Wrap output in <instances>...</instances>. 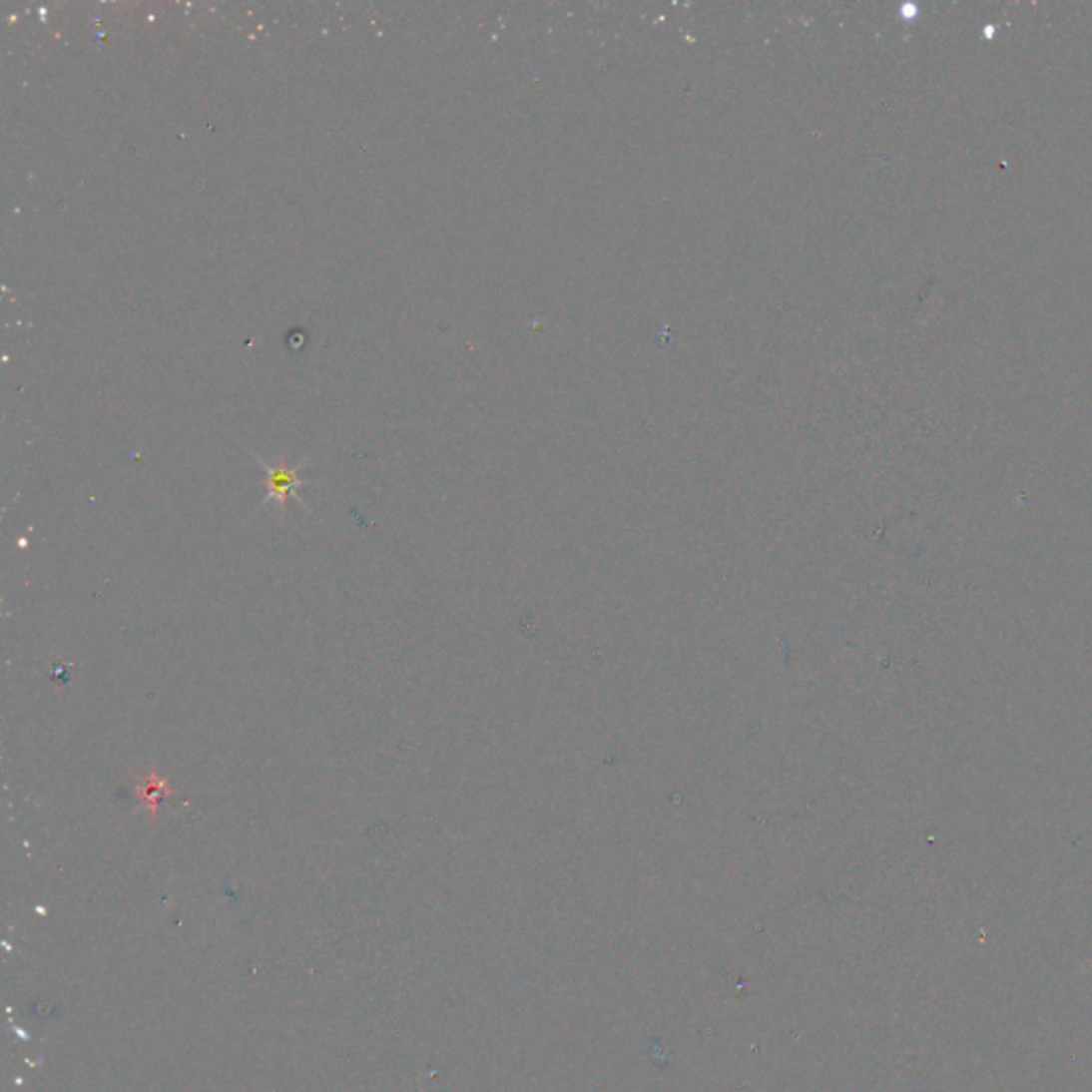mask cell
I'll use <instances>...</instances> for the list:
<instances>
[{
    "label": "cell",
    "instance_id": "cell-1",
    "mask_svg": "<svg viewBox=\"0 0 1092 1092\" xmlns=\"http://www.w3.org/2000/svg\"><path fill=\"white\" fill-rule=\"evenodd\" d=\"M259 461L265 470H268V497L263 499L261 506H268L273 502L277 512H282L286 506V499L294 497L303 508H307L303 504V499L297 495V489L305 485V482L299 478V470L307 463V459H303L299 467H290L284 459H279L275 465H268L263 459Z\"/></svg>",
    "mask_w": 1092,
    "mask_h": 1092
},
{
    "label": "cell",
    "instance_id": "cell-2",
    "mask_svg": "<svg viewBox=\"0 0 1092 1092\" xmlns=\"http://www.w3.org/2000/svg\"><path fill=\"white\" fill-rule=\"evenodd\" d=\"M167 794H171L169 784L156 773H152L146 779V784L139 788V799H142L144 805L150 809L152 819H156V811H159V805H161V801L165 799Z\"/></svg>",
    "mask_w": 1092,
    "mask_h": 1092
}]
</instances>
